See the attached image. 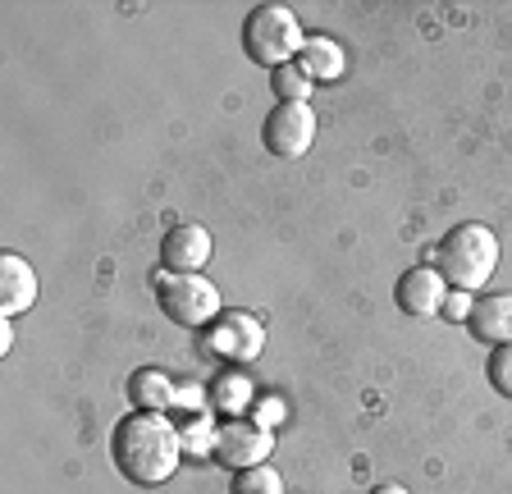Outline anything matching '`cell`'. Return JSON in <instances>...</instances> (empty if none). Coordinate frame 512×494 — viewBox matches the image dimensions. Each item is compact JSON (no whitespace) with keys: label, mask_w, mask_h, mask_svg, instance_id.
I'll return each mask as SVG.
<instances>
[{"label":"cell","mask_w":512,"mask_h":494,"mask_svg":"<svg viewBox=\"0 0 512 494\" xmlns=\"http://www.w3.org/2000/svg\"><path fill=\"white\" fill-rule=\"evenodd\" d=\"M110 458L124 472V481L151 490V485H165L179 472L183 435L174 430V421L165 412H133L110 435Z\"/></svg>","instance_id":"1"},{"label":"cell","mask_w":512,"mask_h":494,"mask_svg":"<svg viewBox=\"0 0 512 494\" xmlns=\"http://www.w3.org/2000/svg\"><path fill=\"white\" fill-rule=\"evenodd\" d=\"M435 261H439L435 270L444 275L448 289L480 293L494 280V270H499V238H494L485 225H476V220L453 225L444 238H439Z\"/></svg>","instance_id":"2"},{"label":"cell","mask_w":512,"mask_h":494,"mask_svg":"<svg viewBox=\"0 0 512 494\" xmlns=\"http://www.w3.org/2000/svg\"><path fill=\"white\" fill-rule=\"evenodd\" d=\"M302 46H307V37H302V23L288 5H256L243 19V51L252 65H266V69L293 65L302 55Z\"/></svg>","instance_id":"3"},{"label":"cell","mask_w":512,"mask_h":494,"mask_svg":"<svg viewBox=\"0 0 512 494\" xmlns=\"http://www.w3.org/2000/svg\"><path fill=\"white\" fill-rule=\"evenodd\" d=\"M156 302L160 312L174 325H183V330H211L224 316L220 289L206 275H170L165 270V275H156Z\"/></svg>","instance_id":"4"},{"label":"cell","mask_w":512,"mask_h":494,"mask_svg":"<svg viewBox=\"0 0 512 494\" xmlns=\"http://www.w3.org/2000/svg\"><path fill=\"white\" fill-rule=\"evenodd\" d=\"M261 138H266L270 156L298 161V156L311 151V142H316V110H311L307 101H279V106L266 115Z\"/></svg>","instance_id":"5"},{"label":"cell","mask_w":512,"mask_h":494,"mask_svg":"<svg viewBox=\"0 0 512 494\" xmlns=\"http://www.w3.org/2000/svg\"><path fill=\"white\" fill-rule=\"evenodd\" d=\"M211 453L224 462V467H234V472H243V467H261V462L275 453V435H270L266 426H256V421H224V426H215L211 435Z\"/></svg>","instance_id":"6"},{"label":"cell","mask_w":512,"mask_h":494,"mask_svg":"<svg viewBox=\"0 0 512 494\" xmlns=\"http://www.w3.org/2000/svg\"><path fill=\"white\" fill-rule=\"evenodd\" d=\"M206 348L229 357V362H252V357L266 348V330L247 312H224L220 321L206 330Z\"/></svg>","instance_id":"7"},{"label":"cell","mask_w":512,"mask_h":494,"mask_svg":"<svg viewBox=\"0 0 512 494\" xmlns=\"http://www.w3.org/2000/svg\"><path fill=\"white\" fill-rule=\"evenodd\" d=\"M215 243L202 225H174L170 234L160 238V266L170 275H202L211 261Z\"/></svg>","instance_id":"8"},{"label":"cell","mask_w":512,"mask_h":494,"mask_svg":"<svg viewBox=\"0 0 512 494\" xmlns=\"http://www.w3.org/2000/svg\"><path fill=\"white\" fill-rule=\"evenodd\" d=\"M37 293H42V284H37V270H32L23 257L5 252V257H0V312H5V321L32 312Z\"/></svg>","instance_id":"9"},{"label":"cell","mask_w":512,"mask_h":494,"mask_svg":"<svg viewBox=\"0 0 512 494\" xmlns=\"http://www.w3.org/2000/svg\"><path fill=\"white\" fill-rule=\"evenodd\" d=\"M394 298H398V307H403L407 316H435L439 307H444V298H448V284H444V275H439L435 266H416V270H407L403 280H398Z\"/></svg>","instance_id":"10"},{"label":"cell","mask_w":512,"mask_h":494,"mask_svg":"<svg viewBox=\"0 0 512 494\" xmlns=\"http://www.w3.org/2000/svg\"><path fill=\"white\" fill-rule=\"evenodd\" d=\"M467 330L490 348L512 344V293H490V298H480L476 307H471Z\"/></svg>","instance_id":"11"},{"label":"cell","mask_w":512,"mask_h":494,"mask_svg":"<svg viewBox=\"0 0 512 494\" xmlns=\"http://www.w3.org/2000/svg\"><path fill=\"white\" fill-rule=\"evenodd\" d=\"M128 398L138 403V412H165L174 403V380L165 371H156V366H142L128 380Z\"/></svg>","instance_id":"12"},{"label":"cell","mask_w":512,"mask_h":494,"mask_svg":"<svg viewBox=\"0 0 512 494\" xmlns=\"http://www.w3.org/2000/svg\"><path fill=\"white\" fill-rule=\"evenodd\" d=\"M298 65L307 69L311 78H339L343 74V46L339 42H330V37H307V46H302V55H298Z\"/></svg>","instance_id":"13"},{"label":"cell","mask_w":512,"mask_h":494,"mask_svg":"<svg viewBox=\"0 0 512 494\" xmlns=\"http://www.w3.org/2000/svg\"><path fill=\"white\" fill-rule=\"evenodd\" d=\"M270 87H275L279 101H307L311 97V74L293 60V65H279L270 69Z\"/></svg>","instance_id":"14"},{"label":"cell","mask_w":512,"mask_h":494,"mask_svg":"<svg viewBox=\"0 0 512 494\" xmlns=\"http://www.w3.org/2000/svg\"><path fill=\"white\" fill-rule=\"evenodd\" d=\"M234 494H284V476L270 462L243 467V472H234Z\"/></svg>","instance_id":"15"},{"label":"cell","mask_w":512,"mask_h":494,"mask_svg":"<svg viewBox=\"0 0 512 494\" xmlns=\"http://www.w3.org/2000/svg\"><path fill=\"white\" fill-rule=\"evenodd\" d=\"M215 403L224 412H243L252 403V380L247 376H220L215 380Z\"/></svg>","instance_id":"16"},{"label":"cell","mask_w":512,"mask_h":494,"mask_svg":"<svg viewBox=\"0 0 512 494\" xmlns=\"http://www.w3.org/2000/svg\"><path fill=\"white\" fill-rule=\"evenodd\" d=\"M485 376H490L494 394L512 398V344H499L490 353V362H485Z\"/></svg>","instance_id":"17"},{"label":"cell","mask_w":512,"mask_h":494,"mask_svg":"<svg viewBox=\"0 0 512 494\" xmlns=\"http://www.w3.org/2000/svg\"><path fill=\"white\" fill-rule=\"evenodd\" d=\"M471 307H476V302H471V293H458V289H453V293L444 298V316H448V321H471Z\"/></svg>","instance_id":"18"},{"label":"cell","mask_w":512,"mask_h":494,"mask_svg":"<svg viewBox=\"0 0 512 494\" xmlns=\"http://www.w3.org/2000/svg\"><path fill=\"white\" fill-rule=\"evenodd\" d=\"M371 494H407V485H394V481H389V485H375Z\"/></svg>","instance_id":"19"}]
</instances>
